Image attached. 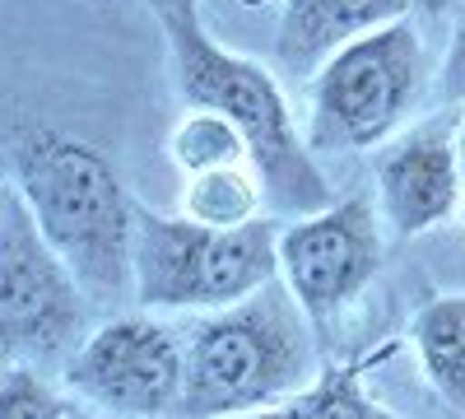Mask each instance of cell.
<instances>
[{
	"mask_svg": "<svg viewBox=\"0 0 465 419\" xmlns=\"http://www.w3.org/2000/svg\"><path fill=\"white\" fill-rule=\"evenodd\" d=\"M159 19L163 43L173 56V80L186 98V107L219 112L247 140V159L261 177L265 201L284 219H302L326 210L331 182L317 168V155L293 126L289 98L280 80L261 61L228 52L223 43L205 33L201 24V0H140Z\"/></svg>",
	"mask_w": 465,
	"mask_h": 419,
	"instance_id": "cell-1",
	"label": "cell"
},
{
	"mask_svg": "<svg viewBox=\"0 0 465 419\" xmlns=\"http://www.w3.org/2000/svg\"><path fill=\"white\" fill-rule=\"evenodd\" d=\"M15 186L47 247L70 265L89 303L131 294L135 196L98 145L33 126L15 140Z\"/></svg>",
	"mask_w": 465,
	"mask_h": 419,
	"instance_id": "cell-2",
	"label": "cell"
},
{
	"mask_svg": "<svg viewBox=\"0 0 465 419\" xmlns=\"http://www.w3.org/2000/svg\"><path fill=\"white\" fill-rule=\"evenodd\" d=\"M317 377L312 322L289 289L261 294L205 313L182 335V419H242L284 405Z\"/></svg>",
	"mask_w": 465,
	"mask_h": 419,
	"instance_id": "cell-3",
	"label": "cell"
},
{
	"mask_svg": "<svg viewBox=\"0 0 465 419\" xmlns=\"http://www.w3.org/2000/svg\"><path fill=\"white\" fill-rule=\"evenodd\" d=\"M280 280V224L205 228L135 201L131 294L140 313H219Z\"/></svg>",
	"mask_w": 465,
	"mask_h": 419,
	"instance_id": "cell-4",
	"label": "cell"
},
{
	"mask_svg": "<svg viewBox=\"0 0 465 419\" xmlns=\"http://www.w3.org/2000/svg\"><path fill=\"white\" fill-rule=\"evenodd\" d=\"M433 65L410 19L381 24L344 43L307 85V149L312 155H359L396 140L423 107Z\"/></svg>",
	"mask_w": 465,
	"mask_h": 419,
	"instance_id": "cell-5",
	"label": "cell"
},
{
	"mask_svg": "<svg viewBox=\"0 0 465 419\" xmlns=\"http://www.w3.org/2000/svg\"><path fill=\"white\" fill-rule=\"evenodd\" d=\"M89 335V294L47 247L19 196L0 182V373L65 364Z\"/></svg>",
	"mask_w": 465,
	"mask_h": 419,
	"instance_id": "cell-6",
	"label": "cell"
},
{
	"mask_svg": "<svg viewBox=\"0 0 465 419\" xmlns=\"http://www.w3.org/2000/svg\"><path fill=\"white\" fill-rule=\"evenodd\" d=\"M381 256V214L363 192L280 228V280L312 326H331L372 284Z\"/></svg>",
	"mask_w": 465,
	"mask_h": 419,
	"instance_id": "cell-7",
	"label": "cell"
},
{
	"mask_svg": "<svg viewBox=\"0 0 465 419\" xmlns=\"http://www.w3.org/2000/svg\"><path fill=\"white\" fill-rule=\"evenodd\" d=\"M65 387L116 419H163L182 401V335L149 313L112 317L65 359Z\"/></svg>",
	"mask_w": 465,
	"mask_h": 419,
	"instance_id": "cell-8",
	"label": "cell"
},
{
	"mask_svg": "<svg viewBox=\"0 0 465 419\" xmlns=\"http://www.w3.org/2000/svg\"><path fill=\"white\" fill-rule=\"evenodd\" d=\"M460 173L451 155V122L433 117L405 126L381 145L377 159V214L391 238H419L460 210Z\"/></svg>",
	"mask_w": 465,
	"mask_h": 419,
	"instance_id": "cell-9",
	"label": "cell"
},
{
	"mask_svg": "<svg viewBox=\"0 0 465 419\" xmlns=\"http://www.w3.org/2000/svg\"><path fill=\"white\" fill-rule=\"evenodd\" d=\"M247 10H261L270 0H242ZM414 10V0H284L275 28V61L289 75H312L354 37L396 24Z\"/></svg>",
	"mask_w": 465,
	"mask_h": 419,
	"instance_id": "cell-10",
	"label": "cell"
},
{
	"mask_svg": "<svg viewBox=\"0 0 465 419\" xmlns=\"http://www.w3.org/2000/svg\"><path fill=\"white\" fill-rule=\"evenodd\" d=\"M414 354L423 377L438 387V396L465 410V294H442L423 303L410 326Z\"/></svg>",
	"mask_w": 465,
	"mask_h": 419,
	"instance_id": "cell-11",
	"label": "cell"
},
{
	"mask_svg": "<svg viewBox=\"0 0 465 419\" xmlns=\"http://www.w3.org/2000/svg\"><path fill=\"white\" fill-rule=\"evenodd\" d=\"M363 368H368V359L322 368L312 383L298 396H289L284 405H270V410H256V414H242V419H401L363 392Z\"/></svg>",
	"mask_w": 465,
	"mask_h": 419,
	"instance_id": "cell-12",
	"label": "cell"
},
{
	"mask_svg": "<svg viewBox=\"0 0 465 419\" xmlns=\"http://www.w3.org/2000/svg\"><path fill=\"white\" fill-rule=\"evenodd\" d=\"M261 205H265V192L252 164L196 173L182 186V214L205 228H242L261 219Z\"/></svg>",
	"mask_w": 465,
	"mask_h": 419,
	"instance_id": "cell-13",
	"label": "cell"
},
{
	"mask_svg": "<svg viewBox=\"0 0 465 419\" xmlns=\"http://www.w3.org/2000/svg\"><path fill=\"white\" fill-rule=\"evenodd\" d=\"M168 159H173V168L182 177L252 164L242 131L232 126L228 117H219V112H205V107H186V117L168 135Z\"/></svg>",
	"mask_w": 465,
	"mask_h": 419,
	"instance_id": "cell-14",
	"label": "cell"
},
{
	"mask_svg": "<svg viewBox=\"0 0 465 419\" xmlns=\"http://www.w3.org/2000/svg\"><path fill=\"white\" fill-rule=\"evenodd\" d=\"M74 405L47 383L37 368H5L0 373V419H65Z\"/></svg>",
	"mask_w": 465,
	"mask_h": 419,
	"instance_id": "cell-15",
	"label": "cell"
},
{
	"mask_svg": "<svg viewBox=\"0 0 465 419\" xmlns=\"http://www.w3.org/2000/svg\"><path fill=\"white\" fill-rule=\"evenodd\" d=\"M438 103L465 107V19L451 28V43H447V56L438 70Z\"/></svg>",
	"mask_w": 465,
	"mask_h": 419,
	"instance_id": "cell-16",
	"label": "cell"
},
{
	"mask_svg": "<svg viewBox=\"0 0 465 419\" xmlns=\"http://www.w3.org/2000/svg\"><path fill=\"white\" fill-rule=\"evenodd\" d=\"M451 155H456V173H460V186H465V107L451 122Z\"/></svg>",
	"mask_w": 465,
	"mask_h": 419,
	"instance_id": "cell-17",
	"label": "cell"
},
{
	"mask_svg": "<svg viewBox=\"0 0 465 419\" xmlns=\"http://www.w3.org/2000/svg\"><path fill=\"white\" fill-rule=\"evenodd\" d=\"M460 5V0H414V10L419 15H429V19H438V15H451Z\"/></svg>",
	"mask_w": 465,
	"mask_h": 419,
	"instance_id": "cell-18",
	"label": "cell"
},
{
	"mask_svg": "<svg viewBox=\"0 0 465 419\" xmlns=\"http://www.w3.org/2000/svg\"><path fill=\"white\" fill-rule=\"evenodd\" d=\"M65 419H103V414H89V410H70Z\"/></svg>",
	"mask_w": 465,
	"mask_h": 419,
	"instance_id": "cell-19",
	"label": "cell"
},
{
	"mask_svg": "<svg viewBox=\"0 0 465 419\" xmlns=\"http://www.w3.org/2000/svg\"><path fill=\"white\" fill-rule=\"evenodd\" d=\"M460 214H465V210H460Z\"/></svg>",
	"mask_w": 465,
	"mask_h": 419,
	"instance_id": "cell-20",
	"label": "cell"
}]
</instances>
